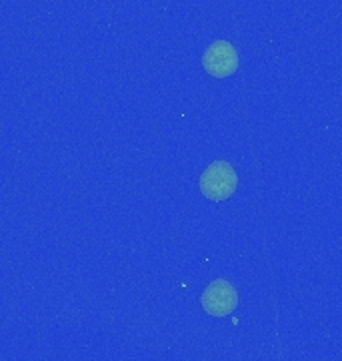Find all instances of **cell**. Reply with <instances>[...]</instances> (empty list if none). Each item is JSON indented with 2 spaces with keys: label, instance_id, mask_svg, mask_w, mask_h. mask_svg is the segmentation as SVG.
<instances>
[{
  "label": "cell",
  "instance_id": "6da1fadb",
  "mask_svg": "<svg viewBox=\"0 0 342 361\" xmlns=\"http://www.w3.org/2000/svg\"><path fill=\"white\" fill-rule=\"evenodd\" d=\"M201 193L210 201H224L230 195H234L239 187V175L234 167L227 161H215L204 169L198 179Z\"/></svg>",
  "mask_w": 342,
  "mask_h": 361
},
{
  "label": "cell",
  "instance_id": "7a4b0ae2",
  "mask_svg": "<svg viewBox=\"0 0 342 361\" xmlns=\"http://www.w3.org/2000/svg\"><path fill=\"white\" fill-rule=\"evenodd\" d=\"M204 71L215 78L230 77L239 68V52L228 40H215L203 54Z\"/></svg>",
  "mask_w": 342,
  "mask_h": 361
},
{
  "label": "cell",
  "instance_id": "3957f363",
  "mask_svg": "<svg viewBox=\"0 0 342 361\" xmlns=\"http://www.w3.org/2000/svg\"><path fill=\"white\" fill-rule=\"evenodd\" d=\"M203 307L208 315L213 317H224L230 315L239 305V293L234 285L227 279H216L204 289L203 293Z\"/></svg>",
  "mask_w": 342,
  "mask_h": 361
}]
</instances>
